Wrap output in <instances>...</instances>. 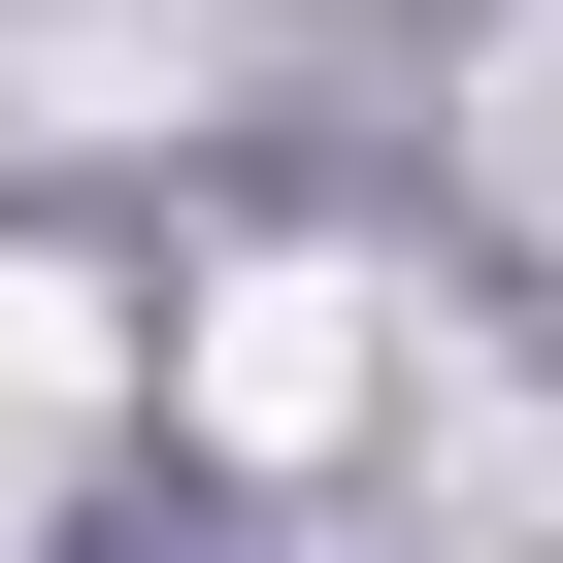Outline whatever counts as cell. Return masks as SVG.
Returning <instances> with one entry per match:
<instances>
[{"mask_svg":"<svg viewBox=\"0 0 563 563\" xmlns=\"http://www.w3.org/2000/svg\"><path fill=\"white\" fill-rule=\"evenodd\" d=\"M232 464H332L365 431V299H332V265H232V299H199V365H166Z\"/></svg>","mask_w":563,"mask_h":563,"instance_id":"6da1fadb","label":"cell"}]
</instances>
